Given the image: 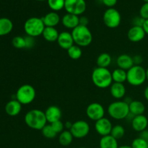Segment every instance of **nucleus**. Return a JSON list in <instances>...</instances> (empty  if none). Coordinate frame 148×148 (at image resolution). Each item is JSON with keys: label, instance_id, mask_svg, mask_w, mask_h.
<instances>
[{"label": "nucleus", "instance_id": "nucleus-1", "mask_svg": "<svg viewBox=\"0 0 148 148\" xmlns=\"http://www.w3.org/2000/svg\"><path fill=\"white\" fill-rule=\"evenodd\" d=\"M24 120L29 128L40 131L48 123L45 113L38 108L27 111L25 115Z\"/></svg>", "mask_w": 148, "mask_h": 148}, {"label": "nucleus", "instance_id": "nucleus-2", "mask_svg": "<svg viewBox=\"0 0 148 148\" xmlns=\"http://www.w3.org/2000/svg\"><path fill=\"white\" fill-rule=\"evenodd\" d=\"M91 78L94 85L101 89L109 88L113 83L111 72L108 68L96 67L93 69Z\"/></svg>", "mask_w": 148, "mask_h": 148}, {"label": "nucleus", "instance_id": "nucleus-3", "mask_svg": "<svg viewBox=\"0 0 148 148\" xmlns=\"http://www.w3.org/2000/svg\"><path fill=\"white\" fill-rule=\"evenodd\" d=\"M74 43L79 47H87L92 41V34L88 26L79 25L72 31Z\"/></svg>", "mask_w": 148, "mask_h": 148}, {"label": "nucleus", "instance_id": "nucleus-4", "mask_svg": "<svg viewBox=\"0 0 148 148\" xmlns=\"http://www.w3.org/2000/svg\"><path fill=\"white\" fill-rule=\"evenodd\" d=\"M107 111L110 117L116 120L125 119L130 114L129 104L121 100H118L110 103Z\"/></svg>", "mask_w": 148, "mask_h": 148}, {"label": "nucleus", "instance_id": "nucleus-5", "mask_svg": "<svg viewBox=\"0 0 148 148\" xmlns=\"http://www.w3.org/2000/svg\"><path fill=\"white\" fill-rule=\"evenodd\" d=\"M146 80V69L141 65H134L127 71V81L132 86H140Z\"/></svg>", "mask_w": 148, "mask_h": 148}, {"label": "nucleus", "instance_id": "nucleus-6", "mask_svg": "<svg viewBox=\"0 0 148 148\" xmlns=\"http://www.w3.org/2000/svg\"><path fill=\"white\" fill-rule=\"evenodd\" d=\"M45 27L42 18L38 17H30L24 23L25 33L27 36L33 38L42 36Z\"/></svg>", "mask_w": 148, "mask_h": 148}, {"label": "nucleus", "instance_id": "nucleus-7", "mask_svg": "<svg viewBox=\"0 0 148 148\" xmlns=\"http://www.w3.org/2000/svg\"><path fill=\"white\" fill-rule=\"evenodd\" d=\"M36 96V89L31 85L25 84L17 89L15 94L16 100L22 105H28L35 100Z\"/></svg>", "mask_w": 148, "mask_h": 148}, {"label": "nucleus", "instance_id": "nucleus-8", "mask_svg": "<svg viewBox=\"0 0 148 148\" xmlns=\"http://www.w3.org/2000/svg\"><path fill=\"white\" fill-rule=\"evenodd\" d=\"M104 25L109 28H116L121 24V16L119 12L115 8H108L103 15Z\"/></svg>", "mask_w": 148, "mask_h": 148}, {"label": "nucleus", "instance_id": "nucleus-9", "mask_svg": "<svg viewBox=\"0 0 148 148\" xmlns=\"http://www.w3.org/2000/svg\"><path fill=\"white\" fill-rule=\"evenodd\" d=\"M86 8L85 0H65L64 9L69 14L79 16L85 12Z\"/></svg>", "mask_w": 148, "mask_h": 148}, {"label": "nucleus", "instance_id": "nucleus-10", "mask_svg": "<svg viewBox=\"0 0 148 148\" xmlns=\"http://www.w3.org/2000/svg\"><path fill=\"white\" fill-rule=\"evenodd\" d=\"M90 130L89 124L84 120H77L72 124L69 130L74 138L82 139L88 135Z\"/></svg>", "mask_w": 148, "mask_h": 148}, {"label": "nucleus", "instance_id": "nucleus-11", "mask_svg": "<svg viewBox=\"0 0 148 148\" xmlns=\"http://www.w3.org/2000/svg\"><path fill=\"white\" fill-rule=\"evenodd\" d=\"M86 115L92 121H98L105 117V108L99 103H92L86 108Z\"/></svg>", "mask_w": 148, "mask_h": 148}, {"label": "nucleus", "instance_id": "nucleus-12", "mask_svg": "<svg viewBox=\"0 0 148 148\" xmlns=\"http://www.w3.org/2000/svg\"><path fill=\"white\" fill-rule=\"evenodd\" d=\"M112 123L108 118L101 119L95 121V130L99 135L101 137L110 135L112 130Z\"/></svg>", "mask_w": 148, "mask_h": 148}, {"label": "nucleus", "instance_id": "nucleus-13", "mask_svg": "<svg viewBox=\"0 0 148 148\" xmlns=\"http://www.w3.org/2000/svg\"><path fill=\"white\" fill-rule=\"evenodd\" d=\"M57 43L59 47L67 51L69 48L75 45L72 33H69L68 31H62L59 33L57 39Z\"/></svg>", "mask_w": 148, "mask_h": 148}, {"label": "nucleus", "instance_id": "nucleus-14", "mask_svg": "<svg viewBox=\"0 0 148 148\" xmlns=\"http://www.w3.org/2000/svg\"><path fill=\"white\" fill-rule=\"evenodd\" d=\"M146 33L143 27L132 26L127 33V38L133 43H138L145 38Z\"/></svg>", "mask_w": 148, "mask_h": 148}, {"label": "nucleus", "instance_id": "nucleus-15", "mask_svg": "<svg viewBox=\"0 0 148 148\" xmlns=\"http://www.w3.org/2000/svg\"><path fill=\"white\" fill-rule=\"evenodd\" d=\"M44 113L47 122L49 124H52L55 121H59L62 118V111L56 106H50L46 108Z\"/></svg>", "mask_w": 148, "mask_h": 148}, {"label": "nucleus", "instance_id": "nucleus-16", "mask_svg": "<svg viewBox=\"0 0 148 148\" xmlns=\"http://www.w3.org/2000/svg\"><path fill=\"white\" fill-rule=\"evenodd\" d=\"M147 126L148 119L145 115L136 116L132 120V127L137 132H142L147 130Z\"/></svg>", "mask_w": 148, "mask_h": 148}, {"label": "nucleus", "instance_id": "nucleus-17", "mask_svg": "<svg viewBox=\"0 0 148 148\" xmlns=\"http://www.w3.org/2000/svg\"><path fill=\"white\" fill-rule=\"evenodd\" d=\"M61 22L64 27L73 30L79 25V16L66 13L62 17Z\"/></svg>", "mask_w": 148, "mask_h": 148}, {"label": "nucleus", "instance_id": "nucleus-18", "mask_svg": "<svg viewBox=\"0 0 148 148\" xmlns=\"http://www.w3.org/2000/svg\"><path fill=\"white\" fill-rule=\"evenodd\" d=\"M126 92H127V90L124 83L114 82L110 86V92H111V96L116 99L117 101L121 100L123 98H124Z\"/></svg>", "mask_w": 148, "mask_h": 148}, {"label": "nucleus", "instance_id": "nucleus-19", "mask_svg": "<svg viewBox=\"0 0 148 148\" xmlns=\"http://www.w3.org/2000/svg\"><path fill=\"white\" fill-rule=\"evenodd\" d=\"M42 20L46 27H56V26L59 24L62 19L56 12L51 11L42 17Z\"/></svg>", "mask_w": 148, "mask_h": 148}, {"label": "nucleus", "instance_id": "nucleus-20", "mask_svg": "<svg viewBox=\"0 0 148 148\" xmlns=\"http://www.w3.org/2000/svg\"><path fill=\"white\" fill-rule=\"evenodd\" d=\"M22 104L17 100H11L5 106V112L10 116H16L22 110Z\"/></svg>", "mask_w": 148, "mask_h": 148}, {"label": "nucleus", "instance_id": "nucleus-21", "mask_svg": "<svg viewBox=\"0 0 148 148\" xmlns=\"http://www.w3.org/2000/svg\"><path fill=\"white\" fill-rule=\"evenodd\" d=\"M116 64L119 68L126 71H128L134 65L132 56L128 54H121L116 59Z\"/></svg>", "mask_w": 148, "mask_h": 148}, {"label": "nucleus", "instance_id": "nucleus-22", "mask_svg": "<svg viewBox=\"0 0 148 148\" xmlns=\"http://www.w3.org/2000/svg\"><path fill=\"white\" fill-rule=\"evenodd\" d=\"M130 113L134 116L139 115H143L145 111V106L142 101H132L129 104Z\"/></svg>", "mask_w": 148, "mask_h": 148}, {"label": "nucleus", "instance_id": "nucleus-23", "mask_svg": "<svg viewBox=\"0 0 148 148\" xmlns=\"http://www.w3.org/2000/svg\"><path fill=\"white\" fill-rule=\"evenodd\" d=\"M59 33L56 27H46L44 28L42 36L48 42H56L57 41L58 37H59Z\"/></svg>", "mask_w": 148, "mask_h": 148}, {"label": "nucleus", "instance_id": "nucleus-24", "mask_svg": "<svg viewBox=\"0 0 148 148\" xmlns=\"http://www.w3.org/2000/svg\"><path fill=\"white\" fill-rule=\"evenodd\" d=\"M13 30V23L7 17L0 18V36H7Z\"/></svg>", "mask_w": 148, "mask_h": 148}, {"label": "nucleus", "instance_id": "nucleus-25", "mask_svg": "<svg viewBox=\"0 0 148 148\" xmlns=\"http://www.w3.org/2000/svg\"><path fill=\"white\" fill-rule=\"evenodd\" d=\"M100 148H119L118 140L110 135L101 137L99 143Z\"/></svg>", "mask_w": 148, "mask_h": 148}, {"label": "nucleus", "instance_id": "nucleus-26", "mask_svg": "<svg viewBox=\"0 0 148 148\" xmlns=\"http://www.w3.org/2000/svg\"><path fill=\"white\" fill-rule=\"evenodd\" d=\"M112 62V58L108 53H102L98 56L96 64L98 67L108 68Z\"/></svg>", "mask_w": 148, "mask_h": 148}, {"label": "nucleus", "instance_id": "nucleus-27", "mask_svg": "<svg viewBox=\"0 0 148 148\" xmlns=\"http://www.w3.org/2000/svg\"><path fill=\"white\" fill-rule=\"evenodd\" d=\"M111 75L114 82L124 83L127 81V71L124 69L117 68L111 72Z\"/></svg>", "mask_w": 148, "mask_h": 148}, {"label": "nucleus", "instance_id": "nucleus-28", "mask_svg": "<svg viewBox=\"0 0 148 148\" xmlns=\"http://www.w3.org/2000/svg\"><path fill=\"white\" fill-rule=\"evenodd\" d=\"M73 135L69 130H64L62 133L59 134V143L61 145L66 147L70 145L73 141Z\"/></svg>", "mask_w": 148, "mask_h": 148}, {"label": "nucleus", "instance_id": "nucleus-29", "mask_svg": "<svg viewBox=\"0 0 148 148\" xmlns=\"http://www.w3.org/2000/svg\"><path fill=\"white\" fill-rule=\"evenodd\" d=\"M67 54L70 59H73V60H77V59H80L82 55V49L81 47L75 44L68 49Z\"/></svg>", "mask_w": 148, "mask_h": 148}, {"label": "nucleus", "instance_id": "nucleus-30", "mask_svg": "<svg viewBox=\"0 0 148 148\" xmlns=\"http://www.w3.org/2000/svg\"><path fill=\"white\" fill-rule=\"evenodd\" d=\"M125 134V129L122 125L120 124H116L115 126H113L112 130H111V135L116 140H119L123 138V137Z\"/></svg>", "mask_w": 148, "mask_h": 148}, {"label": "nucleus", "instance_id": "nucleus-31", "mask_svg": "<svg viewBox=\"0 0 148 148\" xmlns=\"http://www.w3.org/2000/svg\"><path fill=\"white\" fill-rule=\"evenodd\" d=\"M49 8L53 12H58L64 8L65 0H47Z\"/></svg>", "mask_w": 148, "mask_h": 148}, {"label": "nucleus", "instance_id": "nucleus-32", "mask_svg": "<svg viewBox=\"0 0 148 148\" xmlns=\"http://www.w3.org/2000/svg\"><path fill=\"white\" fill-rule=\"evenodd\" d=\"M41 133L44 137L47 139H54L56 137L57 134L55 132L53 129L52 128L50 124H46L41 130Z\"/></svg>", "mask_w": 148, "mask_h": 148}, {"label": "nucleus", "instance_id": "nucleus-33", "mask_svg": "<svg viewBox=\"0 0 148 148\" xmlns=\"http://www.w3.org/2000/svg\"><path fill=\"white\" fill-rule=\"evenodd\" d=\"M12 44L15 49H25V37L23 36H15L12 40Z\"/></svg>", "mask_w": 148, "mask_h": 148}, {"label": "nucleus", "instance_id": "nucleus-34", "mask_svg": "<svg viewBox=\"0 0 148 148\" xmlns=\"http://www.w3.org/2000/svg\"><path fill=\"white\" fill-rule=\"evenodd\" d=\"M131 147L132 148H148V143L141 137H137L133 140Z\"/></svg>", "mask_w": 148, "mask_h": 148}, {"label": "nucleus", "instance_id": "nucleus-35", "mask_svg": "<svg viewBox=\"0 0 148 148\" xmlns=\"http://www.w3.org/2000/svg\"><path fill=\"white\" fill-rule=\"evenodd\" d=\"M50 124L51 125L52 128L53 129L55 132H56L57 134L62 133L65 128L64 124L61 120H59V121H55V122L52 123V124Z\"/></svg>", "mask_w": 148, "mask_h": 148}, {"label": "nucleus", "instance_id": "nucleus-36", "mask_svg": "<svg viewBox=\"0 0 148 148\" xmlns=\"http://www.w3.org/2000/svg\"><path fill=\"white\" fill-rule=\"evenodd\" d=\"M140 16L144 20H148V2H145L140 7Z\"/></svg>", "mask_w": 148, "mask_h": 148}, {"label": "nucleus", "instance_id": "nucleus-37", "mask_svg": "<svg viewBox=\"0 0 148 148\" xmlns=\"http://www.w3.org/2000/svg\"><path fill=\"white\" fill-rule=\"evenodd\" d=\"M25 49H30L34 47L35 45H36L35 38L31 37V36H26L25 37Z\"/></svg>", "mask_w": 148, "mask_h": 148}, {"label": "nucleus", "instance_id": "nucleus-38", "mask_svg": "<svg viewBox=\"0 0 148 148\" xmlns=\"http://www.w3.org/2000/svg\"><path fill=\"white\" fill-rule=\"evenodd\" d=\"M144 19L141 17L140 16H137L133 18L132 20V26H137V27H143V24L145 22Z\"/></svg>", "mask_w": 148, "mask_h": 148}, {"label": "nucleus", "instance_id": "nucleus-39", "mask_svg": "<svg viewBox=\"0 0 148 148\" xmlns=\"http://www.w3.org/2000/svg\"><path fill=\"white\" fill-rule=\"evenodd\" d=\"M118 0H102L103 4L108 8H113L116 4Z\"/></svg>", "mask_w": 148, "mask_h": 148}, {"label": "nucleus", "instance_id": "nucleus-40", "mask_svg": "<svg viewBox=\"0 0 148 148\" xmlns=\"http://www.w3.org/2000/svg\"><path fill=\"white\" fill-rule=\"evenodd\" d=\"M132 59L134 65H141V64L143 62V58L141 55H134V56H132Z\"/></svg>", "mask_w": 148, "mask_h": 148}, {"label": "nucleus", "instance_id": "nucleus-41", "mask_svg": "<svg viewBox=\"0 0 148 148\" xmlns=\"http://www.w3.org/2000/svg\"><path fill=\"white\" fill-rule=\"evenodd\" d=\"M88 23H89V20L85 16H80L79 17V25L84 26H88Z\"/></svg>", "mask_w": 148, "mask_h": 148}, {"label": "nucleus", "instance_id": "nucleus-42", "mask_svg": "<svg viewBox=\"0 0 148 148\" xmlns=\"http://www.w3.org/2000/svg\"><path fill=\"white\" fill-rule=\"evenodd\" d=\"M140 137L144 139L146 141H148V130H144V131L142 132H140Z\"/></svg>", "mask_w": 148, "mask_h": 148}, {"label": "nucleus", "instance_id": "nucleus-43", "mask_svg": "<svg viewBox=\"0 0 148 148\" xmlns=\"http://www.w3.org/2000/svg\"><path fill=\"white\" fill-rule=\"evenodd\" d=\"M143 27V29H144L146 35H148V20H145Z\"/></svg>", "mask_w": 148, "mask_h": 148}, {"label": "nucleus", "instance_id": "nucleus-44", "mask_svg": "<svg viewBox=\"0 0 148 148\" xmlns=\"http://www.w3.org/2000/svg\"><path fill=\"white\" fill-rule=\"evenodd\" d=\"M72 124H73V123H72V122H71V121H66V122L64 124V127L67 130H69L71 129V127H72Z\"/></svg>", "mask_w": 148, "mask_h": 148}, {"label": "nucleus", "instance_id": "nucleus-45", "mask_svg": "<svg viewBox=\"0 0 148 148\" xmlns=\"http://www.w3.org/2000/svg\"><path fill=\"white\" fill-rule=\"evenodd\" d=\"M144 96H145V99L148 101V86L146 87V88L145 89Z\"/></svg>", "mask_w": 148, "mask_h": 148}, {"label": "nucleus", "instance_id": "nucleus-46", "mask_svg": "<svg viewBox=\"0 0 148 148\" xmlns=\"http://www.w3.org/2000/svg\"><path fill=\"white\" fill-rule=\"evenodd\" d=\"M119 148H132V147L130 145H121L120 146V147H119Z\"/></svg>", "mask_w": 148, "mask_h": 148}, {"label": "nucleus", "instance_id": "nucleus-47", "mask_svg": "<svg viewBox=\"0 0 148 148\" xmlns=\"http://www.w3.org/2000/svg\"><path fill=\"white\" fill-rule=\"evenodd\" d=\"M146 76H147V80L148 81V67L146 69Z\"/></svg>", "mask_w": 148, "mask_h": 148}, {"label": "nucleus", "instance_id": "nucleus-48", "mask_svg": "<svg viewBox=\"0 0 148 148\" xmlns=\"http://www.w3.org/2000/svg\"><path fill=\"white\" fill-rule=\"evenodd\" d=\"M36 1H46V0H36ZM47 1V0H46Z\"/></svg>", "mask_w": 148, "mask_h": 148}, {"label": "nucleus", "instance_id": "nucleus-49", "mask_svg": "<svg viewBox=\"0 0 148 148\" xmlns=\"http://www.w3.org/2000/svg\"><path fill=\"white\" fill-rule=\"evenodd\" d=\"M143 1H145V2H148V0H143Z\"/></svg>", "mask_w": 148, "mask_h": 148}, {"label": "nucleus", "instance_id": "nucleus-50", "mask_svg": "<svg viewBox=\"0 0 148 148\" xmlns=\"http://www.w3.org/2000/svg\"><path fill=\"white\" fill-rule=\"evenodd\" d=\"M79 148H86V147H79Z\"/></svg>", "mask_w": 148, "mask_h": 148}, {"label": "nucleus", "instance_id": "nucleus-51", "mask_svg": "<svg viewBox=\"0 0 148 148\" xmlns=\"http://www.w3.org/2000/svg\"><path fill=\"white\" fill-rule=\"evenodd\" d=\"M147 143H148V141H147Z\"/></svg>", "mask_w": 148, "mask_h": 148}]
</instances>
